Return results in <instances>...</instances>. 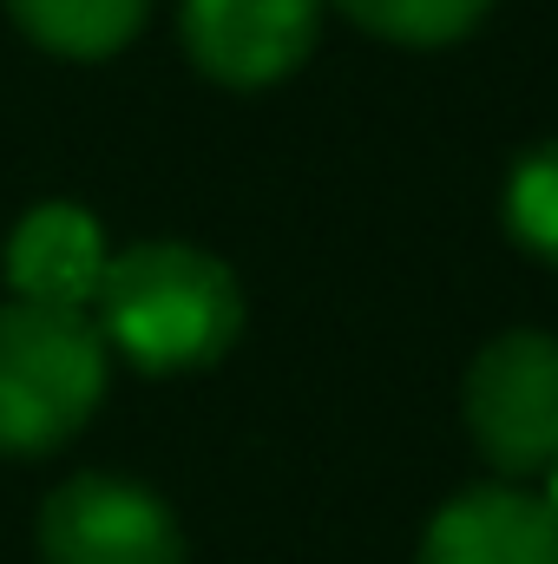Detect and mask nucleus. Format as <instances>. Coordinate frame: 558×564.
<instances>
[{
    "instance_id": "obj_11",
    "label": "nucleus",
    "mask_w": 558,
    "mask_h": 564,
    "mask_svg": "<svg viewBox=\"0 0 558 564\" xmlns=\"http://www.w3.org/2000/svg\"><path fill=\"white\" fill-rule=\"evenodd\" d=\"M546 506H552V519H558V466H552V492H546Z\"/></svg>"
},
{
    "instance_id": "obj_1",
    "label": "nucleus",
    "mask_w": 558,
    "mask_h": 564,
    "mask_svg": "<svg viewBox=\"0 0 558 564\" xmlns=\"http://www.w3.org/2000/svg\"><path fill=\"white\" fill-rule=\"evenodd\" d=\"M99 341L144 375H178L217 361L244 328V295L230 270L191 243H139L99 276Z\"/></svg>"
},
{
    "instance_id": "obj_2",
    "label": "nucleus",
    "mask_w": 558,
    "mask_h": 564,
    "mask_svg": "<svg viewBox=\"0 0 558 564\" xmlns=\"http://www.w3.org/2000/svg\"><path fill=\"white\" fill-rule=\"evenodd\" d=\"M106 394V341L79 308H0V453L33 459L73 440Z\"/></svg>"
},
{
    "instance_id": "obj_4",
    "label": "nucleus",
    "mask_w": 558,
    "mask_h": 564,
    "mask_svg": "<svg viewBox=\"0 0 558 564\" xmlns=\"http://www.w3.org/2000/svg\"><path fill=\"white\" fill-rule=\"evenodd\" d=\"M40 564H184V539L158 492L79 473L40 506Z\"/></svg>"
},
{
    "instance_id": "obj_5",
    "label": "nucleus",
    "mask_w": 558,
    "mask_h": 564,
    "mask_svg": "<svg viewBox=\"0 0 558 564\" xmlns=\"http://www.w3.org/2000/svg\"><path fill=\"white\" fill-rule=\"evenodd\" d=\"M322 0H184V46L224 86H270L315 46Z\"/></svg>"
},
{
    "instance_id": "obj_8",
    "label": "nucleus",
    "mask_w": 558,
    "mask_h": 564,
    "mask_svg": "<svg viewBox=\"0 0 558 564\" xmlns=\"http://www.w3.org/2000/svg\"><path fill=\"white\" fill-rule=\"evenodd\" d=\"M13 20L46 46V53H66V59H99V53H119L132 33H139L144 7L151 0H7Z\"/></svg>"
},
{
    "instance_id": "obj_6",
    "label": "nucleus",
    "mask_w": 558,
    "mask_h": 564,
    "mask_svg": "<svg viewBox=\"0 0 558 564\" xmlns=\"http://www.w3.org/2000/svg\"><path fill=\"white\" fill-rule=\"evenodd\" d=\"M420 564H558V519L539 492L473 486L440 506Z\"/></svg>"
},
{
    "instance_id": "obj_9",
    "label": "nucleus",
    "mask_w": 558,
    "mask_h": 564,
    "mask_svg": "<svg viewBox=\"0 0 558 564\" xmlns=\"http://www.w3.org/2000/svg\"><path fill=\"white\" fill-rule=\"evenodd\" d=\"M506 230L526 257L558 263V144H533L506 177Z\"/></svg>"
},
{
    "instance_id": "obj_7",
    "label": "nucleus",
    "mask_w": 558,
    "mask_h": 564,
    "mask_svg": "<svg viewBox=\"0 0 558 564\" xmlns=\"http://www.w3.org/2000/svg\"><path fill=\"white\" fill-rule=\"evenodd\" d=\"M106 243L99 224L73 204H40L20 217L13 243H7V282L13 302H40V308H86L106 276Z\"/></svg>"
},
{
    "instance_id": "obj_10",
    "label": "nucleus",
    "mask_w": 558,
    "mask_h": 564,
    "mask_svg": "<svg viewBox=\"0 0 558 564\" xmlns=\"http://www.w3.org/2000/svg\"><path fill=\"white\" fill-rule=\"evenodd\" d=\"M348 20H362L368 33L382 40H401V46H447L460 40L493 0H335Z\"/></svg>"
},
{
    "instance_id": "obj_3",
    "label": "nucleus",
    "mask_w": 558,
    "mask_h": 564,
    "mask_svg": "<svg viewBox=\"0 0 558 564\" xmlns=\"http://www.w3.org/2000/svg\"><path fill=\"white\" fill-rule=\"evenodd\" d=\"M466 426L500 473L558 466V341L506 335L466 375Z\"/></svg>"
}]
</instances>
